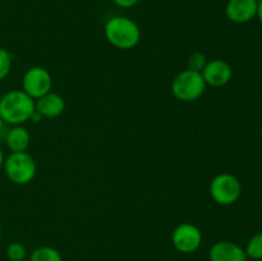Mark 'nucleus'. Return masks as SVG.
Listing matches in <instances>:
<instances>
[{"label": "nucleus", "mask_w": 262, "mask_h": 261, "mask_svg": "<svg viewBox=\"0 0 262 261\" xmlns=\"http://www.w3.org/2000/svg\"><path fill=\"white\" fill-rule=\"evenodd\" d=\"M35 100L23 90H12L0 97V117L4 123L22 125L35 113Z\"/></svg>", "instance_id": "1"}, {"label": "nucleus", "mask_w": 262, "mask_h": 261, "mask_svg": "<svg viewBox=\"0 0 262 261\" xmlns=\"http://www.w3.org/2000/svg\"><path fill=\"white\" fill-rule=\"evenodd\" d=\"M105 37L110 45L122 50L136 48L141 41V28L137 23L124 15H115L105 23Z\"/></svg>", "instance_id": "2"}, {"label": "nucleus", "mask_w": 262, "mask_h": 261, "mask_svg": "<svg viewBox=\"0 0 262 261\" xmlns=\"http://www.w3.org/2000/svg\"><path fill=\"white\" fill-rule=\"evenodd\" d=\"M206 86V82L200 72L184 69L174 77L171 82V92L176 99L191 102L204 95Z\"/></svg>", "instance_id": "3"}, {"label": "nucleus", "mask_w": 262, "mask_h": 261, "mask_svg": "<svg viewBox=\"0 0 262 261\" xmlns=\"http://www.w3.org/2000/svg\"><path fill=\"white\" fill-rule=\"evenodd\" d=\"M4 173L12 183L18 186L28 184L36 176L37 165L28 153H12L4 160Z\"/></svg>", "instance_id": "4"}, {"label": "nucleus", "mask_w": 262, "mask_h": 261, "mask_svg": "<svg viewBox=\"0 0 262 261\" xmlns=\"http://www.w3.org/2000/svg\"><path fill=\"white\" fill-rule=\"evenodd\" d=\"M242 193L239 179L230 173H220L210 183V194L216 204L228 206L238 201Z\"/></svg>", "instance_id": "5"}, {"label": "nucleus", "mask_w": 262, "mask_h": 261, "mask_svg": "<svg viewBox=\"0 0 262 261\" xmlns=\"http://www.w3.org/2000/svg\"><path fill=\"white\" fill-rule=\"evenodd\" d=\"M51 86H53L51 74L42 67H32L23 74L22 90L33 100H37L43 95L49 94Z\"/></svg>", "instance_id": "6"}, {"label": "nucleus", "mask_w": 262, "mask_h": 261, "mask_svg": "<svg viewBox=\"0 0 262 261\" xmlns=\"http://www.w3.org/2000/svg\"><path fill=\"white\" fill-rule=\"evenodd\" d=\"M171 243L182 253H193L202 243V233L192 223H182L171 233Z\"/></svg>", "instance_id": "7"}, {"label": "nucleus", "mask_w": 262, "mask_h": 261, "mask_svg": "<svg viewBox=\"0 0 262 261\" xmlns=\"http://www.w3.org/2000/svg\"><path fill=\"white\" fill-rule=\"evenodd\" d=\"M206 84L212 87H223L232 79L233 69L228 61L223 59H212L207 61L206 67L201 72Z\"/></svg>", "instance_id": "8"}, {"label": "nucleus", "mask_w": 262, "mask_h": 261, "mask_svg": "<svg viewBox=\"0 0 262 261\" xmlns=\"http://www.w3.org/2000/svg\"><path fill=\"white\" fill-rule=\"evenodd\" d=\"M257 0H229L225 7V14L234 23H247L257 15Z\"/></svg>", "instance_id": "9"}, {"label": "nucleus", "mask_w": 262, "mask_h": 261, "mask_svg": "<svg viewBox=\"0 0 262 261\" xmlns=\"http://www.w3.org/2000/svg\"><path fill=\"white\" fill-rule=\"evenodd\" d=\"M210 261H247L245 248L230 241H219L209 251Z\"/></svg>", "instance_id": "10"}, {"label": "nucleus", "mask_w": 262, "mask_h": 261, "mask_svg": "<svg viewBox=\"0 0 262 261\" xmlns=\"http://www.w3.org/2000/svg\"><path fill=\"white\" fill-rule=\"evenodd\" d=\"M35 109L42 118H56L66 110V100L55 92H49L35 100Z\"/></svg>", "instance_id": "11"}, {"label": "nucleus", "mask_w": 262, "mask_h": 261, "mask_svg": "<svg viewBox=\"0 0 262 261\" xmlns=\"http://www.w3.org/2000/svg\"><path fill=\"white\" fill-rule=\"evenodd\" d=\"M30 133L23 125H13L7 133L5 142L12 153H23L30 146Z\"/></svg>", "instance_id": "12"}, {"label": "nucleus", "mask_w": 262, "mask_h": 261, "mask_svg": "<svg viewBox=\"0 0 262 261\" xmlns=\"http://www.w3.org/2000/svg\"><path fill=\"white\" fill-rule=\"evenodd\" d=\"M28 261H63L60 252L50 246H42L32 251Z\"/></svg>", "instance_id": "13"}, {"label": "nucleus", "mask_w": 262, "mask_h": 261, "mask_svg": "<svg viewBox=\"0 0 262 261\" xmlns=\"http://www.w3.org/2000/svg\"><path fill=\"white\" fill-rule=\"evenodd\" d=\"M246 255L252 260H262V232L256 233L250 238L245 248Z\"/></svg>", "instance_id": "14"}, {"label": "nucleus", "mask_w": 262, "mask_h": 261, "mask_svg": "<svg viewBox=\"0 0 262 261\" xmlns=\"http://www.w3.org/2000/svg\"><path fill=\"white\" fill-rule=\"evenodd\" d=\"M206 64H207L206 55L200 53V51H194V53H192L191 55L188 56V59H187V69H191V71H194V72H200V73L204 71Z\"/></svg>", "instance_id": "15"}, {"label": "nucleus", "mask_w": 262, "mask_h": 261, "mask_svg": "<svg viewBox=\"0 0 262 261\" xmlns=\"http://www.w3.org/2000/svg\"><path fill=\"white\" fill-rule=\"evenodd\" d=\"M27 256L26 246L20 242H12L7 247V257L10 261H23Z\"/></svg>", "instance_id": "16"}, {"label": "nucleus", "mask_w": 262, "mask_h": 261, "mask_svg": "<svg viewBox=\"0 0 262 261\" xmlns=\"http://www.w3.org/2000/svg\"><path fill=\"white\" fill-rule=\"evenodd\" d=\"M12 69V55L4 48H0V81L10 73Z\"/></svg>", "instance_id": "17"}, {"label": "nucleus", "mask_w": 262, "mask_h": 261, "mask_svg": "<svg viewBox=\"0 0 262 261\" xmlns=\"http://www.w3.org/2000/svg\"><path fill=\"white\" fill-rule=\"evenodd\" d=\"M114 4L119 8H124V9H128V8L135 7L136 4H138L140 0H113Z\"/></svg>", "instance_id": "18"}, {"label": "nucleus", "mask_w": 262, "mask_h": 261, "mask_svg": "<svg viewBox=\"0 0 262 261\" xmlns=\"http://www.w3.org/2000/svg\"><path fill=\"white\" fill-rule=\"evenodd\" d=\"M257 17L260 19V22L262 23V0L258 2V9H257Z\"/></svg>", "instance_id": "19"}, {"label": "nucleus", "mask_w": 262, "mask_h": 261, "mask_svg": "<svg viewBox=\"0 0 262 261\" xmlns=\"http://www.w3.org/2000/svg\"><path fill=\"white\" fill-rule=\"evenodd\" d=\"M4 160H5V158H4V153H3L2 147H0V168H2V166L4 165Z\"/></svg>", "instance_id": "20"}, {"label": "nucleus", "mask_w": 262, "mask_h": 261, "mask_svg": "<svg viewBox=\"0 0 262 261\" xmlns=\"http://www.w3.org/2000/svg\"><path fill=\"white\" fill-rule=\"evenodd\" d=\"M3 125H4V120H3V118L0 117V129L3 128Z\"/></svg>", "instance_id": "21"}, {"label": "nucleus", "mask_w": 262, "mask_h": 261, "mask_svg": "<svg viewBox=\"0 0 262 261\" xmlns=\"http://www.w3.org/2000/svg\"><path fill=\"white\" fill-rule=\"evenodd\" d=\"M2 233H3V229H2V225H0V237H2Z\"/></svg>", "instance_id": "22"}, {"label": "nucleus", "mask_w": 262, "mask_h": 261, "mask_svg": "<svg viewBox=\"0 0 262 261\" xmlns=\"http://www.w3.org/2000/svg\"><path fill=\"white\" fill-rule=\"evenodd\" d=\"M257 2H261V0H257Z\"/></svg>", "instance_id": "23"}, {"label": "nucleus", "mask_w": 262, "mask_h": 261, "mask_svg": "<svg viewBox=\"0 0 262 261\" xmlns=\"http://www.w3.org/2000/svg\"><path fill=\"white\" fill-rule=\"evenodd\" d=\"M23 261H28V260H23Z\"/></svg>", "instance_id": "24"}]
</instances>
